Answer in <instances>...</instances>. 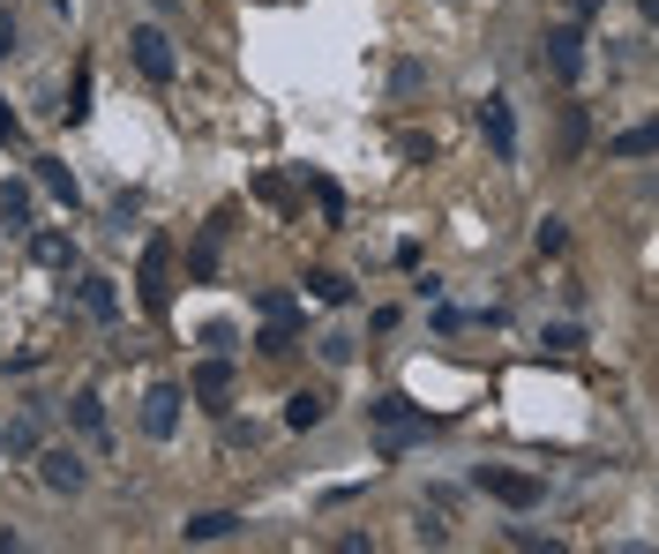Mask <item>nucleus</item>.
Wrapping results in <instances>:
<instances>
[{
	"instance_id": "nucleus-1",
	"label": "nucleus",
	"mask_w": 659,
	"mask_h": 554,
	"mask_svg": "<svg viewBox=\"0 0 659 554\" xmlns=\"http://www.w3.org/2000/svg\"><path fill=\"white\" fill-rule=\"evenodd\" d=\"M368 420H375V434H382V450H390V457L435 434V420H427V412H420L412 397H375V405H368Z\"/></svg>"
},
{
	"instance_id": "nucleus-2",
	"label": "nucleus",
	"mask_w": 659,
	"mask_h": 554,
	"mask_svg": "<svg viewBox=\"0 0 659 554\" xmlns=\"http://www.w3.org/2000/svg\"><path fill=\"white\" fill-rule=\"evenodd\" d=\"M539 68H547L555 83H577V76H584V31H577V23H555V31L539 38Z\"/></svg>"
},
{
	"instance_id": "nucleus-3",
	"label": "nucleus",
	"mask_w": 659,
	"mask_h": 554,
	"mask_svg": "<svg viewBox=\"0 0 659 554\" xmlns=\"http://www.w3.org/2000/svg\"><path fill=\"white\" fill-rule=\"evenodd\" d=\"M472 487L494 495V502H510V510H533V502H539V479H533V472H510V465H480V472H472Z\"/></svg>"
},
{
	"instance_id": "nucleus-4",
	"label": "nucleus",
	"mask_w": 659,
	"mask_h": 554,
	"mask_svg": "<svg viewBox=\"0 0 659 554\" xmlns=\"http://www.w3.org/2000/svg\"><path fill=\"white\" fill-rule=\"evenodd\" d=\"M135 68H143V76H150V83H172V68H180V53H172V38H165L158 23H143V31H135Z\"/></svg>"
},
{
	"instance_id": "nucleus-5",
	"label": "nucleus",
	"mask_w": 659,
	"mask_h": 554,
	"mask_svg": "<svg viewBox=\"0 0 659 554\" xmlns=\"http://www.w3.org/2000/svg\"><path fill=\"white\" fill-rule=\"evenodd\" d=\"M180 405H188V389L158 383L143 397V434H150V442H172V434H180Z\"/></svg>"
},
{
	"instance_id": "nucleus-6",
	"label": "nucleus",
	"mask_w": 659,
	"mask_h": 554,
	"mask_svg": "<svg viewBox=\"0 0 659 554\" xmlns=\"http://www.w3.org/2000/svg\"><path fill=\"white\" fill-rule=\"evenodd\" d=\"M165 299H172V248L150 240V248H143V307L165 315Z\"/></svg>"
},
{
	"instance_id": "nucleus-7",
	"label": "nucleus",
	"mask_w": 659,
	"mask_h": 554,
	"mask_svg": "<svg viewBox=\"0 0 659 554\" xmlns=\"http://www.w3.org/2000/svg\"><path fill=\"white\" fill-rule=\"evenodd\" d=\"M480 135H488L494 158H517V113H510V98H488L480 105Z\"/></svg>"
},
{
	"instance_id": "nucleus-8",
	"label": "nucleus",
	"mask_w": 659,
	"mask_h": 554,
	"mask_svg": "<svg viewBox=\"0 0 659 554\" xmlns=\"http://www.w3.org/2000/svg\"><path fill=\"white\" fill-rule=\"evenodd\" d=\"M76 299H82V315H98V323H113V315H121L113 278H98V270H82V278H76Z\"/></svg>"
},
{
	"instance_id": "nucleus-9",
	"label": "nucleus",
	"mask_w": 659,
	"mask_h": 554,
	"mask_svg": "<svg viewBox=\"0 0 659 554\" xmlns=\"http://www.w3.org/2000/svg\"><path fill=\"white\" fill-rule=\"evenodd\" d=\"M38 479L53 487V495H76V487H82V457H76V450H45V457H38Z\"/></svg>"
},
{
	"instance_id": "nucleus-10",
	"label": "nucleus",
	"mask_w": 659,
	"mask_h": 554,
	"mask_svg": "<svg viewBox=\"0 0 659 554\" xmlns=\"http://www.w3.org/2000/svg\"><path fill=\"white\" fill-rule=\"evenodd\" d=\"M196 397H210V405L233 397V360H225V352H210L203 368H196Z\"/></svg>"
},
{
	"instance_id": "nucleus-11",
	"label": "nucleus",
	"mask_w": 659,
	"mask_h": 554,
	"mask_svg": "<svg viewBox=\"0 0 659 554\" xmlns=\"http://www.w3.org/2000/svg\"><path fill=\"white\" fill-rule=\"evenodd\" d=\"M323 420H330V397H323V389H292V397H286V427L308 434V427H323Z\"/></svg>"
},
{
	"instance_id": "nucleus-12",
	"label": "nucleus",
	"mask_w": 659,
	"mask_h": 554,
	"mask_svg": "<svg viewBox=\"0 0 659 554\" xmlns=\"http://www.w3.org/2000/svg\"><path fill=\"white\" fill-rule=\"evenodd\" d=\"M31 211H38L31 180H8V188H0V225H15V233H23V225H31Z\"/></svg>"
},
{
	"instance_id": "nucleus-13",
	"label": "nucleus",
	"mask_w": 659,
	"mask_h": 554,
	"mask_svg": "<svg viewBox=\"0 0 659 554\" xmlns=\"http://www.w3.org/2000/svg\"><path fill=\"white\" fill-rule=\"evenodd\" d=\"M652 150H659V128H652V121H637V128H622L615 143H607V158H652Z\"/></svg>"
},
{
	"instance_id": "nucleus-14",
	"label": "nucleus",
	"mask_w": 659,
	"mask_h": 554,
	"mask_svg": "<svg viewBox=\"0 0 659 554\" xmlns=\"http://www.w3.org/2000/svg\"><path fill=\"white\" fill-rule=\"evenodd\" d=\"M31 256H38L45 270H76V240H68V233H38V240H31Z\"/></svg>"
},
{
	"instance_id": "nucleus-15",
	"label": "nucleus",
	"mask_w": 659,
	"mask_h": 554,
	"mask_svg": "<svg viewBox=\"0 0 659 554\" xmlns=\"http://www.w3.org/2000/svg\"><path fill=\"white\" fill-rule=\"evenodd\" d=\"M241 532V517L233 510H203V517H188V540H233Z\"/></svg>"
},
{
	"instance_id": "nucleus-16",
	"label": "nucleus",
	"mask_w": 659,
	"mask_h": 554,
	"mask_svg": "<svg viewBox=\"0 0 659 554\" xmlns=\"http://www.w3.org/2000/svg\"><path fill=\"white\" fill-rule=\"evenodd\" d=\"M308 299H323V307H345V299H353V285H345L337 270H308Z\"/></svg>"
},
{
	"instance_id": "nucleus-17",
	"label": "nucleus",
	"mask_w": 659,
	"mask_h": 554,
	"mask_svg": "<svg viewBox=\"0 0 659 554\" xmlns=\"http://www.w3.org/2000/svg\"><path fill=\"white\" fill-rule=\"evenodd\" d=\"M255 307H263V330H286V338H292V315H300V307H292V293H263Z\"/></svg>"
},
{
	"instance_id": "nucleus-18",
	"label": "nucleus",
	"mask_w": 659,
	"mask_h": 554,
	"mask_svg": "<svg viewBox=\"0 0 659 554\" xmlns=\"http://www.w3.org/2000/svg\"><path fill=\"white\" fill-rule=\"evenodd\" d=\"M577 150H584V113H577V105H562V143H555V158L570 166Z\"/></svg>"
},
{
	"instance_id": "nucleus-19",
	"label": "nucleus",
	"mask_w": 659,
	"mask_h": 554,
	"mask_svg": "<svg viewBox=\"0 0 659 554\" xmlns=\"http://www.w3.org/2000/svg\"><path fill=\"white\" fill-rule=\"evenodd\" d=\"M38 180L53 188V195H60V203H76V172L60 166V158H38Z\"/></svg>"
},
{
	"instance_id": "nucleus-20",
	"label": "nucleus",
	"mask_w": 659,
	"mask_h": 554,
	"mask_svg": "<svg viewBox=\"0 0 659 554\" xmlns=\"http://www.w3.org/2000/svg\"><path fill=\"white\" fill-rule=\"evenodd\" d=\"M0 450H8V457H31V450H38V420H15L0 434Z\"/></svg>"
},
{
	"instance_id": "nucleus-21",
	"label": "nucleus",
	"mask_w": 659,
	"mask_h": 554,
	"mask_svg": "<svg viewBox=\"0 0 659 554\" xmlns=\"http://www.w3.org/2000/svg\"><path fill=\"white\" fill-rule=\"evenodd\" d=\"M188 270H196V278H210V270H217V225H210L203 240L188 248Z\"/></svg>"
},
{
	"instance_id": "nucleus-22",
	"label": "nucleus",
	"mask_w": 659,
	"mask_h": 554,
	"mask_svg": "<svg viewBox=\"0 0 659 554\" xmlns=\"http://www.w3.org/2000/svg\"><path fill=\"white\" fill-rule=\"evenodd\" d=\"M68 412H76V427H82V434H105V412H98V397H90V389H82V397L68 405Z\"/></svg>"
},
{
	"instance_id": "nucleus-23",
	"label": "nucleus",
	"mask_w": 659,
	"mask_h": 554,
	"mask_svg": "<svg viewBox=\"0 0 659 554\" xmlns=\"http://www.w3.org/2000/svg\"><path fill=\"white\" fill-rule=\"evenodd\" d=\"M562 240H570V233H562V217H539V233H533L539 256H562Z\"/></svg>"
},
{
	"instance_id": "nucleus-24",
	"label": "nucleus",
	"mask_w": 659,
	"mask_h": 554,
	"mask_svg": "<svg viewBox=\"0 0 659 554\" xmlns=\"http://www.w3.org/2000/svg\"><path fill=\"white\" fill-rule=\"evenodd\" d=\"M315 352H323L330 368H345V360H353V338H345V330H330V338H315Z\"/></svg>"
},
{
	"instance_id": "nucleus-25",
	"label": "nucleus",
	"mask_w": 659,
	"mask_h": 554,
	"mask_svg": "<svg viewBox=\"0 0 659 554\" xmlns=\"http://www.w3.org/2000/svg\"><path fill=\"white\" fill-rule=\"evenodd\" d=\"M539 344H547V352H577V344H584V338H577V323H555V330H547V338H539Z\"/></svg>"
},
{
	"instance_id": "nucleus-26",
	"label": "nucleus",
	"mask_w": 659,
	"mask_h": 554,
	"mask_svg": "<svg viewBox=\"0 0 659 554\" xmlns=\"http://www.w3.org/2000/svg\"><path fill=\"white\" fill-rule=\"evenodd\" d=\"M8 53H15V15L0 8V60H8Z\"/></svg>"
},
{
	"instance_id": "nucleus-27",
	"label": "nucleus",
	"mask_w": 659,
	"mask_h": 554,
	"mask_svg": "<svg viewBox=\"0 0 659 554\" xmlns=\"http://www.w3.org/2000/svg\"><path fill=\"white\" fill-rule=\"evenodd\" d=\"M0 143H15V113L8 105H0Z\"/></svg>"
},
{
	"instance_id": "nucleus-28",
	"label": "nucleus",
	"mask_w": 659,
	"mask_h": 554,
	"mask_svg": "<svg viewBox=\"0 0 659 554\" xmlns=\"http://www.w3.org/2000/svg\"><path fill=\"white\" fill-rule=\"evenodd\" d=\"M577 8H600V0H577Z\"/></svg>"
},
{
	"instance_id": "nucleus-29",
	"label": "nucleus",
	"mask_w": 659,
	"mask_h": 554,
	"mask_svg": "<svg viewBox=\"0 0 659 554\" xmlns=\"http://www.w3.org/2000/svg\"><path fill=\"white\" fill-rule=\"evenodd\" d=\"M158 8H180V0H158Z\"/></svg>"
}]
</instances>
